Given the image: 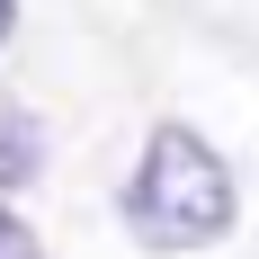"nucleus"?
I'll return each instance as SVG.
<instances>
[{
    "label": "nucleus",
    "instance_id": "obj_1",
    "mask_svg": "<svg viewBox=\"0 0 259 259\" xmlns=\"http://www.w3.org/2000/svg\"><path fill=\"white\" fill-rule=\"evenodd\" d=\"M125 233L143 250H214V241L241 224V188H233V161L214 152L197 125H152L143 134V161L125 170Z\"/></svg>",
    "mask_w": 259,
    "mask_h": 259
},
{
    "label": "nucleus",
    "instance_id": "obj_2",
    "mask_svg": "<svg viewBox=\"0 0 259 259\" xmlns=\"http://www.w3.org/2000/svg\"><path fill=\"white\" fill-rule=\"evenodd\" d=\"M36 170H45V134H36V116L18 99H0V197H18Z\"/></svg>",
    "mask_w": 259,
    "mask_h": 259
},
{
    "label": "nucleus",
    "instance_id": "obj_3",
    "mask_svg": "<svg viewBox=\"0 0 259 259\" xmlns=\"http://www.w3.org/2000/svg\"><path fill=\"white\" fill-rule=\"evenodd\" d=\"M0 259H45V250H36V233H27L9 206H0Z\"/></svg>",
    "mask_w": 259,
    "mask_h": 259
},
{
    "label": "nucleus",
    "instance_id": "obj_4",
    "mask_svg": "<svg viewBox=\"0 0 259 259\" xmlns=\"http://www.w3.org/2000/svg\"><path fill=\"white\" fill-rule=\"evenodd\" d=\"M9 27H18V0H0V45H9Z\"/></svg>",
    "mask_w": 259,
    "mask_h": 259
}]
</instances>
